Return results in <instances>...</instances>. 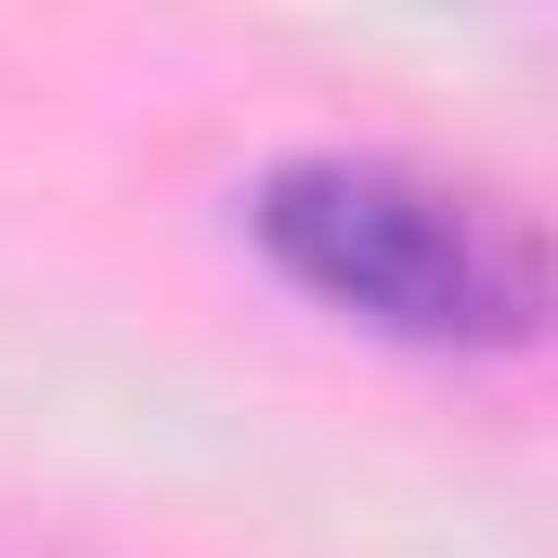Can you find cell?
<instances>
[{"mask_svg": "<svg viewBox=\"0 0 558 558\" xmlns=\"http://www.w3.org/2000/svg\"><path fill=\"white\" fill-rule=\"evenodd\" d=\"M247 247L299 286L312 312L390 338V351H441V364H494L546 338V234L520 195L428 169L390 143H286L274 169L234 195Z\"/></svg>", "mask_w": 558, "mask_h": 558, "instance_id": "cell-1", "label": "cell"}, {"mask_svg": "<svg viewBox=\"0 0 558 558\" xmlns=\"http://www.w3.org/2000/svg\"><path fill=\"white\" fill-rule=\"evenodd\" d=\"M0 558H78V546H39V533H0Z\"/></svg>", "mask_w": 558, "mask_h": 558, "instance_id": "cell-2", "label": "cell"}]
</instances>
